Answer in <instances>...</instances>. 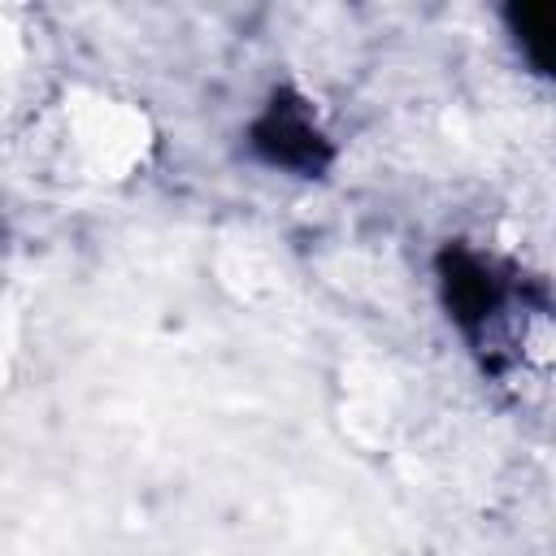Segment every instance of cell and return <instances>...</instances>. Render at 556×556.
<instances>
[{"mask_svg": "<svg viewBox=\"0 0 556 556\" xmlns=\"http://www.w3.org/2000/svg\"><path fill=\"white\" fill-rule=\"evenodd\" d=\"M500 17L530 74L556 83V0H500Z\"/></svg>", "mask_w": 556, "mask_h": 556, "instance_id": "obj_2", "label": "cell"}, {"mask_svg": "<svg viewBox=\"0 0 556 556\" xmlns=\"http://www.w3.org/2000/svg\"><path fill=\"white\" fill-rule=\"evenodd\" d=\"M248 156L287 178H321L334 165V139L308 96L274 87L243 126Z\"/></svg>", "mask_w": 556, "mask_h": 556, "instance_id": "obj_1", "label": "cell"}]
</instances>
